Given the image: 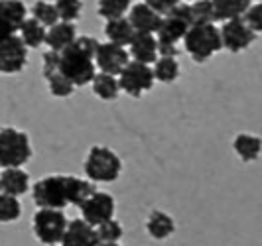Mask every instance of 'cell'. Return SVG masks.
I'll list each match as a JSON object with an SVG mask.
<instances>
[{"label": "cell", "mask_w": 262, "mask_h": 246, "mask_svg": "<svg viewBox=\"0 0 262 246\" xmlns=\"http://www.w3.org/2000/svg\"><path fill=\"white\" fill-rule=\"evenodd\" d=\"M99 43L101 41L93 36H77L67 50L59 53V73L73 87H85L97 75L95 53Z\"/></svg>", "instance_id": "1"}, {"label": "cell", "mask_w": 262, "mask_h": 246, "mask_svg": "<svg viewBox=\"0 0 262 246\" xmlns=\"http://www.w3.org/2000/svg\"><path fill=\"white\" fill-rule=\"evenodd\" d=\"M184 48L195 63H205L221 50V36L215 24H193L184 38Z\"/></svg>", "instance_id": "2"}, {"label": "cell", "mask_w": 262, "mask_h": 246, "mask_svg": "<svg viewBox=\"0 0 262 246\" xmlns=\"http://www.w3.org/2000/svg\"><path fill=\"white\" fill-rule=\"evenodd\" d=\"M85 175L93 183H113L118 180L122 171V162L111 148L106 146H93L85 158Z\"/></svg>", "instance_id": "3"}, {"label": "cell", "mask_w": 262, "mask_h": 246, "mask_svg": "<svg viewBox=\"0 0 262 246\" xmlns=\"http://www.w3.org/2000/svg\"><path fill=\"white\" fill-rule=\"evenodd\" d=\"M32 158V144L26 132L12 126L0 128V168H22Z\"/></svg>", "instance_id": "4"}, {"label": "cell", "mask_w": 262, "mask_h": 246, "mask_svg": "<svg viewBox=\"0 0 262 246\" xmlns=\"http://www.w3.org/2000/svg\"><path fill=\"white\" fill-rule=\"evenodd\" d=\"M69 175H46L32 185V199L39 209L61 211L69 205Z\"/></svg>", "instance_id": "5"}, {"label": "cell", "mask_w": 262, "mask_h": 246, "mask_svg": "<svg viewBox=\"0 0 262 246\" xmlns=\"http://www.w3.org/2000/svg\"><path fill=\"white\" fill-rule=\"evenodd\" d=\"M67 217L63 211H53V209H39L32 219L34 234L41 244L55 246L61 242L67 229Z\"/></svg>", "instance_id": "6"}, {"label": "cell", "mask_w": 262, "mask_h": 246, "mask_svg": "<svg viewBox=\"0 0 262 246\" xmlns=\"http://www.w3.org/2000/svg\"><path fill=\"white\" fill-rule=\"evenodd\" d=\"M118 91H124L132 99H140L144 93L152 91L154 87V75L150 65L128 61V65L118 75Z\"/></svg>", "instance_id": "7"}, {"label": "cell", "mask_w": 262, "mask_h": 246, "mask_svg": "<svg viewBox=\"0 0 262 246\" xmlns=\"http://www.w3.org/2000/svg\"><path fill=\"white\" fill-rule=\"evenodd\" d=\"M28 63V48L18 36L0 38V73L16 75Z\"/></svg>", "instance_id": "8"}, {"label": "cell", "mask_w": 262, "mask_h": 246, "mask_svg": "<svg viewBox=\"0 0 262 246\" xmlns=\"http://www.w3.org/2000/svg\"><path fill=\"white\" fill-rule=\"evenodd\" d=\"M79 209H81V219L95 229V227H99V225H103V222L115 217L117 205H115L113 195L103 193V191H95Z\"/></svg>", "instance_id": "9"}, {"label": "cell", "mask_w": 262, "mask_h": 246, "mask_svg": "<svg viewBox=\"0 0 262 246\" xmlns=\"http://www.w3.org/2000/svg\"><path fill=\"white\" fill-rule=\"evenodd\" d=\"M219 36H221V48H225L231 53H238L247 50L256 39V34L243 22V18L223 22V26L219 28Z\"/></svg>", "instance_id": "10"}, {"label": "cell", "mask_w": 262, "mask_h": 246, "mask_svg": "<svg viewBox=\"0 0 262 246\" xmlns=\"http://www.w3.org/2000/svg\"><path fill=\"white\" fill-rule=\"evenodd\" d=\"M128 61H130L128 52L124 48H120V46L111 43V41L99 43L97 53H95V67L101 69L99 73H105V75H111V77H118L120 71L128 65Z\"/></svg>", "instance_id": "11"}, {"label": "cell", "mask_w": 262, "mask_h": 246, "mask_svg": "<svg viewBox=\"0 0 262 246\" xmlns=\"http://www.w3.org/2000/svg\"><path fill=\"white\" fill-rule=\"evenodd\" d=\"M26 4L20 0H0V38L16 36L26 20Z\"/></svg>", "instance_id": "12"}, {"label": "cell", "mask_w": 262, "mask_h": 246, "mask_svg": "<svg viewBox=\"0 0 262 246\" xmlns=\"http://www.w3.org/2000/svg\"><path fill=\"white\" fill-rule=\"evenodd\" d=\"M59 246H99V238L95 229L83 219H73L67 222L66 234Z\"/></svg>", "instance_id": "13"}, {"label": "cell", "mask_w": 262, "mask_h": 246, "mask_svg": "<svg viewBox=\"0 0 262 246\" xmlns=\"http://www.w3.org/2000/svg\"><path fill=\"white\" fill-rule=\"evenodd\" d=\"M126 20L130 22L134 34H156V30L160 28V22H162V18L146 6V2L132 4Z\"/></svg>", "instance_id": "14"}, {"label": "cell", "mask_w": 262, "mask_h": 246, "mask_svg": "<svg viewBox=\"0 0 262 246\" xmlns=\"http://www.w3.org/2000/svg\"><path fill=\"white\" fill-rule=\"evenodd\" d=\"M128 55H132V61L136 63H154L158 59V41L154 34H134L128 43Z\"/></svg>", "instance_id": "15"}, {"label": "cell", "mask_w": 262, "mask_h": 246, "mask_svg": "<svg viewBox=\"0 0 262 246\" xmlns=\"http://www.w3.org/2000/svg\"><path fill=\"white\" fill-rule=\"evenodd\" d=\"M30 187V175L22 168H10L0 171V193L10 195V197H20L24 195Z\"/></svg>", "instance_id": "16"}, {"label": "cell", "mask_w": 262, "mask_h": 246, "mask_svg": "<svg viewBox=\"0 0 262 246\" xmlns=\"http://www.w3.org/2000/svg\"><path fill=\"white\" fill-rule=\"evenodd\" d=\"M75 39H77V26H75V24L57 22L55 26L46 30V43L50 46V52L61 53L63 50H67Z\"/></svg>", "instance_id": "17"}, {"label": "cell", "mask_w": 262, "mask_h": 246, "mask_svg": "<svg viewBox=\"0 0 262 246\" xmlns=\"http://www.w3.org/2000/svg\"><path fill=\"white\" fill-rule=\"evenodd\" d=\"M187 30L189 26L182 22V20H178L176 16H164L162 18V22H160V28L156 30V41L158 43H168V46H178L182 39L185 38V34H187Z\"/></svg>", "instance_id": "18"}, {"label": "cell", "mask_w": 262, "mask_h": 246, "mask_svg": "<svg viewBox=\"0 0 262 246\" xmlns=\"http://www.w3.org/2000/svg\"><path fill=\"white\" fill-rule=\"evenodd\" d=\"M146 233L156 240H164L176 233V220L164 211H152L146 219Z\"/></svg>", "instance_id": "19"}, {"label": "cell", "mask_w": 262, "mask_h": 246, "mask_svg": "<svg viewBox=\"0 0 262 246\" xmlns=\"http://www.w3.org/2000/svg\"><path fill=\"white\" fill-rule=\"evenodd\" d=\"M211 2H213V22L217 20L229 22L243 18V14L250 6L249 0H211Z\"/></svg>", "instance_id": "20"}, {"label": "cell", "mask_w": 262, "mask_h": 246, "mask_svg": "<svg viewBox=\"0 0 262 246\" xmlns=\"http://www.w3.org/2000/svg\"><path fill=\"white\" fill-rule=\"evenodd\" d=\"M233 148H235L236 155L243 162H256L262 150V140L258 136H254V134L241 132V134H236L235 140H233Z\"/></svg>", "instance_id": "21"}, {"label": "cell", "mask_w": 262, "mask_h": 246, "mask_svg": "<svg viewBox=\"0 0 262 246\" xmlns=\"http://www.w3.org/2000/svg\"><path fill=\"white\" fill-rule=\"evenodd\" d=\"M105 36L108 38L111 43L124 48L134 38V30H132L130 22L126 18H118V20H111L105 24Z\"/></svg>", "instance_id": "22"}, {"label": "cell", "mask_w": 262, "mask_h": 246, "mask_svg": "<svg viewBox=\"0 0 262 246\" xmlns=\"http://www.w3.org/2000/svg\"><path fill=\"white\" fill-rule=\"evenodd\" d=\"M67 191H69V205H77V207H81V205H83V203L97 191V187H95V183L89 182V180L69 175Z\"/></svg>", "instance_id": "23"}, {"label": "cell", "mask_w": 262, "mask_h": 246, "mask_svg": "<svg viewBox=\"0 0 262 246\" xmlns=\"http://www.w3.org/2000/svg\"><path fill=\"white\" fill-rule=\"evenodd\" d=\"M18 34H20L18 38L22 39L26 48H39L41 43H46V28L34 18H26L18 30Z\"/></svg>", "instance_id": "24"}, {"label": "cell", "mask_w": 262, "mask_h": 246, "mask_svg": "<svg viewBox=\"0 0 262 246\" xmlns=\"http://www.w3.org/2000/svg\"><path fill=\"white\" fill-rule=\"evenodd\" d=\"M152 75L154 81L160 83H173L176 79L180 77V63L173 57H158L152 67Z\"/></svg>", "instance_id": "25"}, {"label": "cell", "mask_w": 262, "mask_h": 246, "mask_svg": "<svg viewBox=\"0 0 262 246\" xmlns=\"http://www.w3.org/2000/svg\"><path fill=\"white\" fill-rule=\"evenodd\" d=\"M93 91L99 99L103 101H115L118 97V81L117 77H111V75H105V73H97L93 77Z\"/></svg>", "instance_id": "26"}, {"label": "cell", "mask_w": 262, "mask_h": 246, "mask_svg": "<svg viewBox=\"0 0 262 246\" xmlns=\"http://www.w3.org/2000/svg\"><path fill=\"white\" fill-rule=\"evenodd\" d=\"M130 0H101L97 12L101 18H105L106 22H111V20L124 18V14L130 10Z\"/></svg>", "instance_id": "27"}, {"label": "cell", "mask_w": 262, "mask_h": 246, "mask_svg": "<svg viewBox=\"0 0 262 246\" xmlns=\"http://www.w3.org/2000/svg\"><path fill=\"white\" fill-rule=\"evenodd\" d=\"M53 8L57 12L59 22L75 24V20L81 16V10H83V2L81 0H57L53 2Z\"/></svg>", "instance_id": "28"}, {"label": "cell", "mask_w": 262, "mask_h": 246, "mask_svg": "<svg viewBox=\"0 0 262 246\" xmlns=\"http://www.w3.org/2000/svg\"><path fill=\"white\" fill-rule=\"evenodd\" d=\"M95 233H97V238H99V244H115L122 238L124 231H122L118 220L111 219L103 222V225H99V227H95Z\"/></svg>", "instance_id": "29"}, {"label": "cell", "mask_w": 262, "mask_h": 246, "mask_svg": "<svg viewBox=\"0 0 262 246\" xmlns=\"http://www.w3.org/2000/svg\"><path fill=\"white\" fill-rule=\"evenodd\" d=\"M32 18L36 22H39L43 28H52L59 22L57 20V12L53 8V2H34V6H32Z\"/></svg>", "instance_id": "30"}, {"label": "cell", "mask_w": 262, "mask_h": 246, "mask_svg": "<svg viewBox=\"0 0 262 246\" xmlns=\"http://www.w3.org/2000/svg\"><path fill=\"white\" fill-rule=\"evenodd\" d=\"M22 215V205L16 197L0 193V222H14Z\"/></svg>", "instance_id": "31"}, {"label": "cell", "mask_w": 262, "mask_h": 246, "mask_svg": "<svg viewBox=\"0 0 262 246\" xmlns=\"http://www.w3.org/2000/svg\"><path fill=\"white\" fill-rule=\"evenodd\" d=\"M48 87H50V93H52L55 99H67L71 93H73V85L67 81L61 73H59V69L55 71V73H52V75H48Z\"/></svg>", "instance_id": "32"}, {"label": "cell", "mask_w": 262, "mask_h": 246, "mask_svg": "<svg viewBox=\"0 0 262 246\" xmlns=\"http://www.w3.org/2000/svg\"><path fill=\"white\" fill-rule=\"evenodd\" d=\"M191 14L195 24H215L213 22V2L211 0H197L191 2Z\"/></svg>", "instance_id": "33"}, {"label": "cell", "mask_w": 262, "mask_h": 246, "mask_svg": "<svg viewBox=\"0 0 262 246\" xmlns=\"http://www.w3.org/2000/svg\"><path fill=\"white\" fill-rule=\"evenodd\" d=\"M243 22H245L254 34L260 32L262 30V4L260 2H250L247 12L243 14Z\"/></svg>", "instance_id": "34"}, {"label": "cell", "mask_w": 262, "mask_h": 246, "mask_svg": "<svg viewBox=\"0 0 262 246\" xmlns=\"http://www.w3.org/2000/svg\"><path fill=\"white\" fill-rule=\"evenodd\" d=\"M178 4H180V0H146V6H148L150 10H154L160 18L168 16Z\"/></svg>", "instance_id": "35"}, {"label": "cell", "mask_w": 262, "mask_h": 246, "mask_svg": "<svg viewBox=\"0 0 262 246\" xmlns=\"http://www.w3.org/2000/svg\"><path fill=\"white\" fill-rule=\"evenodd\" d=\"M59 69V53L57 52H46L41 57V73L43 77L52 75Z\"/></svg>", "instance_id": "36"}, {"label": "cell", "mask_w": 262, "mask_h": 246, "mask_svg": "<svg viewBox=\"0 0 262 246\" xmlns=\"http://www.w3.org/2000/svg\"><path fill=\"white\" fill-rule=\"evenodd\" d=\"M158 55L160 57H178L180 55V50L178 46H168V43H158Z\"/></svg>", "instance_id": "37"}, {"label": "cell", "mask_w": 262, "mask_h": 246, "mask_svg": "<svg viewBox=\"0 0 262 246\" xmlns=\"http://www.w3.org/2000/svg\"><path fill=\"white\" fill-rule=\"evenodd\" d=\"M99 246H120L118 242H115V244H99Z\"/></svg>", "instance_id": "38"}]
</instances>
